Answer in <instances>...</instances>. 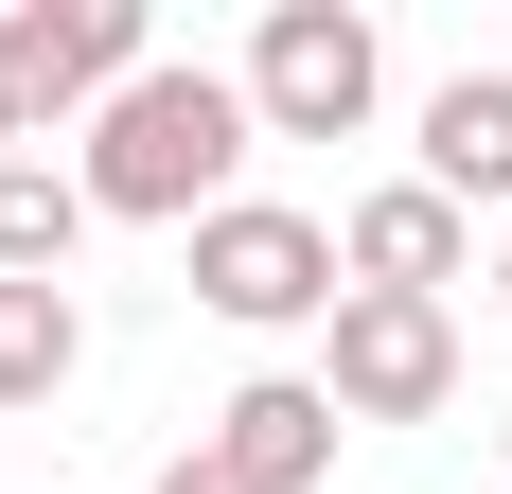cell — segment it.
<instances>
[{
  "label": "cell",
  "mask_w": 512,
  "mask_h": 494,
  "mask_svg": "<svg viewBox=\"0 0 512 494\" xmlns=\"http://www.w3.org/2000/svg\"><path fill=\"white\" fill-rule=\"evenodd\" d=\"M318 389H336V424H442L460 406V318L442 300H336L318 318Z\"/></svg>",
  "instance_id": "cell-4"
},
{
  "label": "cell",
  "mask_w": 512,
  "mask_h": 494,
  "mask_svg": "<svg viewBox=\"0 0 512 494\" xmlns=\"http://www.w3.org/2000/svg\"><path fill=\"white\" fill-rule=\"evenodd\" d=\"M195 442L230 459L248 494H318V477H336V389H318V371H248V389L195 424Z\"/></svg>",
  "instance_id": "cell-7"
},
{
  "label": "cell",
  "mask_w": 512,
  "mask_h": 494,
  "mask_svg": "<svg viewBox=\"0 0 512 494\" xmlns=\"http://www.w3.org/2000/svg\"><path fill=\"white\" fill-rule=\"evenodd\" d=\"M495 318H512V230H495Z\"/></svg>",
  "instance_id": "cell-12"
},
{
  "label": "cell",
  "mask_w": 512,
  "mask_h": 494,
  "mask_svg": "<svg viewBox=\"0 0 512 494\" xmlns=\"http://www.w3.org/2000/svg\"><path fill=\"white\" fill-rule=\"evenodd\" d=\"M248 71H212V53H142L124 89L89 106V212L106 230H212L230 212V177H248Z\"/></svg>",
  "instance_id": "cell-1"
},
{
  "label": "cell",
  "mask_w": 512,
  "mask_h": 494,
  "mask_svg": "<svg viewBox=\"0 0 512 494\" xmlns=\"http://www.w3.org/2000/svg\"><path fill=\"white\" fill-rule=\"evenodd\" d=\"M495 494H512V424H495Z\"/></svg>",
  "instance_id": "cell-14"
},
{
  "label": "cell",
  "mask_w": 512,
  "mask_h": 494,
  "mask_svg": "<svg viewBox=\"0 0 512 494\" xmlns=\"http://www.w3.org/2000/svg\"><path fill=\"white\" fill-rule=\"evenodd\" d=\"M89 371V300L71 283H0V406H53Z\"/></svg>",
  "instance_id": "cell-10"
},
{
  "label": "cell",
  "mask_w": 512,
  "mask_h": 494,
  "mask_svg": "<svg viewBox=\"0 0 512 494\" xmlns=\"http://www.w3.org/2000/svg\"><path fill=\"white\" fill-rule=\"evenodd\" d=\"M371 89H389L371 0H265V36H248V124L265 142H354Z\"/></svg>",
  "instance_id": "cell-2"
},
{
  "label": "cell",
  "mask_w": 512,
  "mask_h": 494,
  "mask_svg": "<svg viewBox=\"0 0 512 494\" xmlns=\"http://www.w3.org/2000/svg\"><path fill=\"white\" fill-rule=\"evenodd\" d=\"M89 177L71 159H0V283H71V247H89Z\"/></svg>",
  "instance_id": "cell-9"
},
{
  "label": "cell",
  "mask_w": 512,
  "mask_h": 494,
  "mask_svg": "<svg viewBox=\"0 0 512 494\" xmlns=\"http://www.w3.org/2000/svg\"><path fill=\"white\" fill-rule=\"evenodd\" d=\"M177 247H195V300L230 318V336H301V318H336V300H354L336 230H318V212H283V195H230L212 230H177Z\"/></svg>",
  "instance_id": "cell-3"
},
{
  "label": "cell",
  "mask_w": 512,
  "mask_h": 494,
  "mask_svg": "<svg viewBox=\"0 0 512 494\" xmlns=\"http://www.w3.org/2000/svg\"><path fill=\"white\" fill-rule=\"evenodd\" d=\"M424 195H495L512 212V71H442V89H424Z\"/></svg>",
  "instance_id": "cell-8"
},
{
  "label": "cell",
  "mask_w": 512,
  "mask_h": 494,
  "mask_svg": "<svg viewBox=\"0 0 512 494\" xmlns=\"http://www.w3.org/2000/svg\"><path fill=\"white\" fill-rule=\"evenodd\" d=\"M336 265H354V300H442V283L477 265V212L424 195V177H389V195L336 212Z\"/></svg>",
  "instance_id": "cell-6"
},
{
  "label": "cell",
  "mask_w": 512,
  "mask_h": 494,
  "mask_svg": "<svg viewBox=\"0 0 512 494\" xmlns=\"http://www.w3.org/2000/svg\"><path fill=\"white\" fill-rule=\"evenodd\" d=\"M142 53H159L142 0H0V106H18V142L71 124V106H106Z\"/></svg>",
  "instance_id": "cell-5"
},
{
  "label": "cell",
  "mask_w": 512,
  "mask_h": 494,
  "mask_svg": "<svg viewBox=\"0 0 512 494\" xmlns=\"http://www.w3.org/2000/svg\"><path fill=\"white\" fill-rule=\"evenodd\" d=\"M0 159H36V142H18V106H0Z\"/></svg>",
  "instance_id": "cell-13"
},
{
  "label": "cell",
  "mask_w": 512,
  "mask_h": 494,
  "mask_svg": "<svg viewBox=\"0 0 512 494\" xmlns=\"http://www.w3.org/2000/svg\"><path fill=\"white\" fill-rule=\"evenodd\" d=\"M159 494H248V477H230V459L195 442V459H159Z\"/></svg>",
  "instance_id": "cell-11"
}]
</instances>
